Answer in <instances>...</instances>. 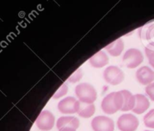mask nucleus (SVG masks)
<instances>
[{
	"instance_id": "4",
	"label": "nucleus",
	"mask_w": 154,
	"mask_h": 131,
	"mask_svg": "<svg viewBox=\"0 0 154 131\" xmlns=\"http://www.w3.org/2000/svg\"><path fill=\"white\" fill-rule=\"evenodd\" d=\"M103 76L105 80L112 85L120 84L125 77L121 69L117 66H109L107 67L104 71Z\"/></svg>"
},
{
	"instance_id": "20",
	"label": "nucleus",
	"mask_w": 154,
	"mask_h": 131,
	"mask_svg": "<svg viewBox=\"0 0 154 131\" xmlns=\"http://www.w3.org/2000/svg\"><path fill=\"white\" fill-rule=\"evenodd\" d=\"M146 94L149 96L150 100L154 101V82L147 85L145 88Z\"/></svg>"
},
{
	"instance_id": "17",
	"label": "nucleus",
	"mask_w": 154,
	"mask_h": 131,
	"mask_svg": "<svg viewBox=\"0 0 154 131\" xmlns=\"http://www.w3.org/2000/svg\"><path fill=\"white\" fill-rule=\"evenodd\" d=\"M83 76V71L81 68H78L69 78H68V81L72 83H75V82H78L81 79Z\"/></svg>"
},
{
	"instance_id": "12",
	"label": "nucleus",
	"mask_w": 154,
	"mask_h": 131,
	"mask_svg": "<svg viewBox=\"0 0 154 131\" xmlns=\"http://www.w3.org/2000/svg\"><path fill=\"white\" fill-rule=\"evenodd\" d=\"M135 105L134 109H132L133 112L138 114H142L147 110L150 106V102L147 97L143 94H135Z\"/></svg>"
},
{
	"instance_id": "13",
	"label": "nucleus",
	"mask_w": 154,
	"mask_h": 131,
	"mask_svg": "<svg viewBox=\"0 0 154 131\" xmlns=\"http://www.w3.org/2000/svg\"><path fill=\"white\" fill-rule=\"evenodd\" d=\"M120 92L123 97V106L121 111L127 112V111L132 110L135 105V96L128 90H122Z\"/></svg>"
},
{
	"instance_id": "10",
	"label": "nucleus",
	"mask_w": 154,
	"mask_h": 131,
	"mask_svg": "<svg viewBox=\"0 0 154 131\" xmlns=\"http://www.w3.org/2000/svg\"><path fill=\"white\" fill-rule=\"evenodd\" d=\"M80 121L76 117L74 116H63L60 117L57 121V127L59 130L66 127L74 129L76 130L79 127Z\"/></svg>"
},
{
	"instance_id": "21",
	"label": "nucleus",
	"mask_w": 154,
	"mask_h": 131,
	"mask_svg": "<svg viewBox=\"0 0 154 131\" xmlns=\"http://www.w3.org/2000/svg\"><path fill=\"white\" fill-rule=\"evenodd\" d=\"M59 131H76V130H74V129L69 128V127H66V128H63V129H61V130H60Z\"/></svg>"
},
{
	"instance_id": "1",
	"label": "nucleus",
	"mask_w": 154,
	"mask_h": 131,
	"mask_svg": "<svg viewBox=\"0 0 154 131\" xmlns=\"http://www.w3.org/2000/svg\"><path fill=\"white\" fill-rule=\"evenodd\" d=\"M123 106V97L120 91H114L104 97L102 102V109L105 113L111 115L121 110Z\"/></svg>"
},
{
	"instance_id": "16",
	"label": "nucleus",
	"mask_w": 154,
	"mask_h": 131,
	"mask_svg": "<svg viewBox=\"0 0 154 131\" xmlns=\"http://www.w3.org/2000/svg\"><path fill=\"white\" fill-rule=\"evenodd\" d=\"M144 122L146 127L154 129V109H151L144 117Z\"/></svg>"
},
{
	"instance_id": "9",
	"label": "nucleus",
	"mask_w": 154,
	"mask_h": 131,
	"mask_svg": "<svg viewBox=\"0 0 154 131\" xmlns=\"http://www.w3.org/2000/svg\"><path fill=\"white\" fill-rule=\"evenodd\" d=\"M135 76L141 85H148L154 81V71L147 66H144L137 70Z\"/></svg>"
},
{
	"instance_id": "8",
	"label": "nucleus",
	"mask_w": 154,
	"mask_h": 131,
	"mask_svg": "<svg viewBox=\"0 0 154 131\" xmlns=\"http://www.w3.org/2000/svg\"><path fill=\"white\" fill-rule=\"evenodd\" d=\"M94 131H114V122L111 118L106 116H97L91 122Z\"/></svg>"
},
{
	"instance_id": "7",
	"label": "nucleus",
	"mask_w": 154,
	"mask_h": 131,
	"mask_svg": "<svg viewBox=\"0 0 154 131\" xmlns=\"http://www.w3.org/2000/svg\"><path fill=\"white\" fill-rule=\"evenodd\" d=\"M79 100L73 97H67L60 100L58 103V109L63 114L78 113Z\"/></svg>"
},
{
	"instance_id": "6",
	"label": "nucleus",
	"mask_w": 154,
	"mask_h": 131,
	"mask_svg": "<svg viewBox=\"0 0 154 131\" xmlns=\"http://www.w3.org/2000/svg\"><path fill=\"white\" fill-rule=\"evenodd\" d=\"M55 118L50 111L44 110L39 114L36 119V125L41 130H51L54 127Z\"/></svg>"
},
{
	"instance_id": "22",
	"label": "nucleus",
	"mask_w": 154,
	"mask_h": 131,
	"mask_svg": "<svg viewBox=\"0 0 154 131\" xmlns=\"http://www.w3.org/2000/svg\"><path fill=\"white\" fill-rule=\"evenodd\" d=\"M145 131H150V130H145Z\"/></svg>"
},
{
	"instance_id": "15",
	"label": "nucleus",
	"mask_w": 154,
	"mask_h": 131,
	"mask_svg": "<svg viewBox=\"0 0 154 131\" xmlns=\"http://www.w3.org/2000/svg\"><path fill=\"white\" fill-rule=\"evenodd\" d=\"M96 108L93 103H86L79 100V108H78V114L79 116L84 118H88L93 116L95 113Z\"/></svg>"
},
{
	"instance_id": "11",
	"label": "nucleus",
	"mask_w": 154,
	"mask_h": 131,
	"mask_svg": "<svg viewBox=\"0 0 154 131\" xmlns=\"http://www.w3.org/2000/svg\"><path fill=\"white\" fill-rule=\"evenodd\" d=\"M90 64L96 68H101L109 63V58L108 55L103 51H99L97 53L93 55L89 60Z\"/></svg>"
},
{
	"instance_id": "19",
	"label": "nucleus",
	"mask_w": 154,
	"mask_h": 131,
	"mask_svg": "<svg viewBox=\"0 0 154 131\" xmlns=\"http://www.w3.org/2000/svg\"><path fill=\"white\" fill-rule=\"evenodd\" d=\"M145 53L147 57L148 58L149 63L150 65L154 68V50L150 49L148 47L145 48Z\"/></svg>"
},
{
	"instance_id": "2",
	"label": "nucleus",
	"mask_w": 154,
	"mask_h": 131,
	"mask_svg": "<svg viewBox=\"0 0 154 131\" xmlns=\"http://www.w3.org/2000/svg\"><path fill=\"white\" fill-rule=\"evenodd\" d=\"M75 94L80 101L93 103L97 98V92L94 87L87 82L81 83L75 87Z\"/></svg>"
},
{
	"instance_id": "3",
	"label": "nucleus",
	"mask_w": 154,
	"mask_h": 131,
	"mask_svg": "<svg viewBox=\"0 0 154 131\" xmlns=\"http://www.w3.org/2000/svg\"><path fill=\"white\" fill-rule=\"evenodd\" d=\"M144 61L143 54L139 49L132 48L126 51L123 57V61L128 68L133 69L138 67Z\"/></svg>"
},
{
	"instance_id": "18",
	"label": "nucleus",
	"mask_w": 154,
	"mask_h": 131,
	"mask_svg": "<svg viewBox=\"0 0 154 131\" xmlns=\"http://www.w3.org/2000/svg\"><path fill=\"white\" fill-rule=\"evenodd\" d=\"M68 90H69V88H68L67 85L65 83L63 84V85L58 88V90L54 93V94L53 95V98L58 99L60 98V97H63V96L66 95V94H67Z\"/></svg>"
},
{
	"instance_id": "14",
	"label": "nucleus",
	"mask_w": 154,
	"mask_h": 131,
	"mask_svg": "<svg viewBox=\"0 0 154 131\" xmlns=\"http://www.w3.org/2000/svg\"><path fill=\"white\" fill-rule=\"evenodd\" d=\"M105 49L112 56H119L124 49V43H123L122 38H118L115 41L107 45Z\"/></svg>"
},
{
	"instance_id": "5",
	"label": "nucleus",
	"mask_w": 154,
	"mask_h": 131,
	"mask_svg": "<svg viewBox=\"0 0 154 131\" xmlns=\"http://www.w3.org/2000/svg\"><path fill=\"white\" fill-rule=\"evenodd\" d=\"M139 125V121L132 114L122 115L117 120V127L120 131H135Z\"/></svg>"
}]
</instances>
